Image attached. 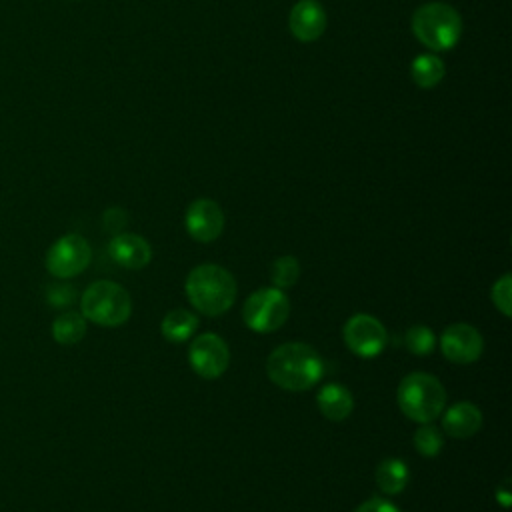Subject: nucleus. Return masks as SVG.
Segmentation results:
<instances>
[{
  "mask_svg": "<svg viewBox=\"0 0 512 512\" xmlns=\"http://www.w3.org/2000/svg\"><path fill=\"white\" fill-rule=\"evenodd\" d=\"M268 378L288 392L312 388L324 372L318 352L304 342H286L272 350L266 362Z\"/></svg>",
  "mask_w": 512,
  "mask_h": 512,
  "instance_id": "nucleus-1",
  "label": "nucleus"
},
{
  "mask_svg": "<svg viewBox=\"0 0 512 512\" xmlns=\"http://www.w3.org/2000/svg\"><path fill=\"white\" fill-rule=\"evenodd\" d=\"M236 290L234 276L218 264H200L186 278L190 304L206 316L228 312L236 300Z\"/></svg>",
  "mask_w": 512,
  "mask_h": 512,
  "instance_id": "nucleus-2",
  "label": "nucleus"
},
{
  "mask_svg": "<svg viewBox=\"0 0 512 512\" xmlns=\"http://www.w3.org/2000/svg\"><path fill=\"white\" fill-rule=\"evenodd\" d=\"M414 36L430 50H452L462 36V18L444 2H426L412 14Z\"/></svg>",
  "mask_w": 512,
  "mask_h": 512,
  "instance_id": "nucleus-3",
  "label": "nucleus"
},
{
  "mask_svg": "<svg viewBox=\"0 0 512 512\" xmlns=\"http://www.w3.org/2000/svg\"><path fill=\"white\" fill-rule=\"evenodd\" d=\"M398 406L414 422L436 420L446 406V390L438 378L426 372H412L398 384Z\"/></svg>",
  "mask_w": 512,
  "mask_h": 512,
  "instance_id": "nucleus-4",
  "label": "nucleus"
},
{
  "mask_svg": "<svg viewBox=\"0 0 512 512\" xmlns=\"http://www.w3.org/2000/svg\"><path fill=\"white\" fill-rule=\"evenodd\" d=\"M80 308L86 320L98 326L114 328L130 318L132 300L120 284L110 280H98L84 290Z\"/></svg>",
  "mask_w": 512,
  "mask_h": 512,
  "instance_id": "nucleus-5",
  "label": "nucleus"
},
{
  "mask_svg": "<svg viewBox=\"0 0 512 512\" xmlns=\"http://www.w3.org/2000/svg\"><path fill=\"white\" fill-rule=\"evenodd\" d=\"M290 316V302L280 288H260L252 292L244 306L242 318L246 326L254 332L268 334L284 326Z\"/></svg>",
  "mask_w": 512,
  "mask_h": 512,
  "instance_id": "nucleus-6",
  "label": "nucleus"
},
{
  "mask_svg": "<svg viewBox=\"0 0 512 512\" xmlns=\"http://www.w3.org/2000/svg\"><path fill=\"white\" fill-rule=\"evenodd\" d=\"M92 260V248L80 234H66L58 238L46 254V268L54 278H74L86 270Z\"/></svg>",
  "mask_w": 512,
  "mask_h": 512,
  "instance_id": "nucleus-7",
  "label": "nucleus"
},
{
  "mask_svg": "<svg viewBox=\"0 0 512 512\" xmlns=\"http://www.w3.org/2000/svg\"><path fill=\"white\" fill-rule=\"evenodd\" d=\"M188 362L192 370L206 380L222 376L230 362L226 342L216 334H200L188 346Z\"/></svg>",
  "mask_w": 512,
  "mask_h": 512,
  "instance_id": "nucleus-8",
  "label": "nucleus"
},
{
  "mask_svg": "<svg viewBox=\"0 0 512 512\" xmlns=\"http://www.w3.org/2000/svg\"><path fill=\"white\" fill-rule=\"evenodd\" d=\"M344 342L356 356L372 358L384 350L386 330L374 316L356 314L344 324Z\"/></svg>",
  "mask_w": 512,
  "mask_h": 512,
  "instance_id": "nucleus-9",
  "label": "nucleus"
},
{
  "mask_svg": "<svg viewBox=\"0 0 512 512\" xmlns=\"http://www.w3.org/2000/svg\"><path fill=\"white\" fill-rule=\"evenodd\" d=\"M442 354L454 364H472L480 358L484 350V340L480 332L464 322L450 324L440 336Z\"/></svg>",
  "mask_w": 512,
  "mask_h": 512,
  "instance_id": "nucleus-10",
  "label": "nucleus"
},
{
  "mask_svg": "<svg viewBox=\"0 0 512 512\" xmlns=\"http://www.w3.org/2000/svg\"><path fill=\"white\" fill-rule=\"evenodd\" d=\"M186 230L198 242H212L224 230V212L210 198L194 200L186 210Z\"/></svg>",
  "mask_w": 512,
  "mask_h": 512,
  "instance_id": "nucleus-11",
  "label": "nucleus"
},
{
  "mask_svg": "<svg viewBox=\"0 0 512 512\" xmlns=\"http://www.w3.org/2000/svg\"><path fill=\"white\" fill-rule=\"evenodd\" d=\"M288 28L300 42H314L326 30V10L316 0H300L290 10Z\"/></svg>",
  "mask_w": 512,
  "mask_h": 512,
  "instance_id": "nucleus-12",
  "label": "nucleus"
},
{
  "mask_svg": "<svg viewBox=\"0 0 512 512\" xmlns=\"http://www.w3.org/2000/svg\"><path fill=\"white\" fill-rule=\"evenodd\" d=\"M108 252L118 266L130 270L144 268L152 258L150 244L142 236L130 232L116 234L108 244Z\"/></svg>",
  "mask_w": 512,
  "mask_h": 512,
  "instance_id": "nucleus-13",
  "label": "nucleus"
},
{
  "mask_svg": "<svg viewBox=\"0 0 512 512\" xmlns=\"http://www.w3.org/2000/svg\"><path fill=\"white\" fill-rule=\"evenodd\" d=\"M442 428L452 438H470L482 428V412L472 402H456L444 412Z\"/></svg>",
  "mask_w": 512,
  "mask_h": 512,
  "instance_id": "nucleus-14",
  "label": "nucleus"
},
{
  "mask_svg": "<svg viewBox=\"0 0 512 512\" xmlns=\"http://www.w3.org/2000/svg\"><path fill=\"white\" fill-rule=\"evenodd\" d=\"M316 404L328 420L340 422L350 416L354 408V398L346 386L332 382L320 388V392L316 394Z\"/></svg>",
  "mask_w": 512,
  "mask_h": 512,
  "instance_id": "nucleus-15",
  "label": "nucleus"
},
{
  "mask_svg": "<svg viewBox=\"0 0 512 512\" xmlns=\"http://www.w3.org/2000/svg\"><path fill=\"white\" fill-rule=\"evenodd\" d=\"M198 328V318L184 310V308H178V310H170L164 318H162V324H160V330H162V336L168 340V342H174V344H180V342H186L194 330Z\"/></svg>",
  "mask_w": 512,
  "mask_h": 512,
  "instance_id": "nucleus-16",
  "label": "nucleus"
},
{
  "mask_svg": "<svg viewBox=\"0 0 512 512\" xmlns=\"http://www.w3.org/2000/svg\"><path fill=\"white\" fill-rule=\"evenodd\" d=\"M376 484L384 494H400L408 484V466L398 458H384L376 466Z\"/></svg>",
  "mask_w": 512,
  "mask_h": 512,
  "instance_id": "nucleus-17",
  "label": "nucleus"
},
{
  "mask_svg": "<svg viewBox=\"0 0 512 512\" xmlns=\"http://www.w3.org/2000/svg\"><path fill=\"white\" fill-rule=\"evenodd\" d=\"M410 74L420 88H434L444 78L446 66L436 54H420L412 60Z\"/></svg>",
  "mask_w": 512,
  "mask_h": 512,
  "instance_id": "nucleus-18",
  "label": "nucleus"
},
{
  "mask_svg": "<svg viewBox=\"0 0 512 512\" xmlns=\"http://www.w3.org/2000/svg\"><path fill=\"white\" fill-rule=\"evenodd\" d=\"M86 334V318L78 312H62L52 322V336L58 344L72 346L78 344Z\"/></svg>",
  "mask_w": 512,
  "mask_h": 512,
  "instance_id": "nucleus-19",
  "label": "nucleus"
},
{
  "mask_svg": "<svg viewBox=\"0 0 512 512\" xmlns=\"http://www.w3.org/2000/svg\"><path fill=\"white\" fill-rule=\"evenodd\" d=\"M442 446H444V436H442V432L434 424L424 422L420 428H416V432H414V448L424 458L438 456Z\"/></svg>",
  "mask_w": 512,
  "mask_h": 512,
  "instance_id": "nucleus-20",
  "label": "nucleus"
},
{
  "mask_svg": "<svg viewBox=\"0 0 512 512\" xmlns=\"http://www.w3.org/2000/svg\"><path fill=\"white\" fill-rule=\"evenodd\" d=\"M300 276V264L294 256H280L272 262V270H270V278L274 288H290L296 284Z\"/></svg>",
  "mask_w": 512,
  "mask_h": 512,
  "instance_id": "nucleus-21",
  "label": "nucleus"
},
{
  "mask_svg": "<svg viewBox=\"0 0 512 512\" xmlns=\"http://www.w3.org/2000/svg\"><path fill=\"white\" fill-rule=\"evenodd\" d=\"M404 344L406 348L412 352V354H418V356H424V354H430L436 346V336L434 332L424 326V324H416V326H410L404 334Z\"/></svg>",
  "mask_w": 512,
  "mask_h": 512,
  "instance_id": "nucleus-22",
  "label": "nucleus"
},
{
  "mask_svg": "<svg viewBox=\"0 0 512 512\" xmlns=\"http://www.w3.org/2000/svg\"><path fill=\"white\" fill-rule=\"evenodd\" d=\"M492 302L494 306L504 314L510 316L512 314V276L504 274L500 280H496V284L492 286Z\"/></svg>",
  "mask_w": 512,
  "mask_h": 512,
  "instance_id": "nucleus-23",
  "label": "nucleus"
},
{
  "mask_svg": "<svg viewBox=\"0 0 512 512\" xmlns=\"http://www.w3.org/2000/svg\"><path fill=\"white\" fill-rule=\"evenodd\" d=\"M126 224V212L120 208H110L104 212V228L108 232H120Z\"/></svg>",
  "mask_w": 512,
  "mask_h": 512,
  "instance_id": "nucleus-24",
  "label": "nucleus"
},
{
  "mask_svg": "<svg viewBox=\"0 0 512 512\" xmlns=\"http://www.w3.org/2000/svg\"><path fill=\"white\" fill-rule=\"evenodd\" d=\"M354 512H400V510L384 498H370V500L362 502Z\"/></svg>",
  "mask_w": 512,
  "mask_h": 512,
  "instance_id": "nucleus-25",
  "label": "nucleus"
},
{
  "mask_svg": "<svg viewBox=\"0 0 512 512\" xmlns=\"http://www.w3.org/2000/svg\"><path fill=\"white\" fill-rule=\"evenodd\" d=\"M48 300L54 306L70 304V302H74V288H70V286H54L48 292Z\"/></svg>",
  "mask_w": 512,
  "mask_h": 512,
  "instance_id": "nucleus-26",
  "label": "nucleus"
},
{
  "mask_svg": "<svg viewBox=\"0 0 512 512\" xmlns=\"http://www.w3.org/2000/svg\"><path fill=\"white\" fill-rule=\"evenodd\" d=\"M496 498H498V502H500L504 508L510 506V498H512V496H510V490L506 488V484L496 490Z\"/></svg>",
  "mask_w": 512,
  "mask_h": 512,
  "instance_id": "nucleus-27",
  "label": "nucleus"
}]
</instances>
